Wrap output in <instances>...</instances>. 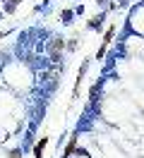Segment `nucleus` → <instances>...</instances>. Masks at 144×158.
Listing matches in <instances>:
<instances>
[{
    "instance_id": "obj_1",
    "label": "nucleus",
    "mask_w": 144,
    "mask_h": 158,
    "mask_svg": "<svg viewBox=\"0 0 144 158\" xmlns=\"http://www.w3.org/2000/svg\"><path fill=\"white\" fill-rule=\"evenodd\" d=\"M113 34H115V27H111V29L106 31V36H103V43H101V48H98V53H96V60H101L106 55V48H108V43L113 41Z\"/></svg>"
},
{
    "instance_id": "obj_2",
    "label": "nucleus",
    "mask_w": 144,
    "mask_h": 158,
    "mask_svg": "<svg viewBox=\"0 0 144 158\" xmlns=\"http://www.w3.org/2000/svg\"><path fill=\"white\" fill-rule=\"evenodd\" d=\"M46 144H48V137L38 139V144L34 146V158H43V148H46Z\"/></svg>"
},
{
    "instance_id": "obj_3",
    "label": "nucleus",
    "mask_w": 144,
    "mask_h": 158,
    "mask_svg": "<svg viewBox=\"0 0 144 158\" xmlns=\"http://www.w3.org/2000/svg\"><path fill=\"white\" fill-rule=\"evenodd\" d=\"M75 146H77V134H72L70 144L65 146V153H63V158H70V156H72V153H75Z\"/></svg>"
},
{
    "instance_id": "obj_4",
    "label": "nucleus",
    "mask_w": 144,
    "mask_h": 158,
    "mask_svg": "<svg viewBox=\"0 0 144 158\" xmlns=\"http://www.w3.org/2000/svg\"><path fill=\"white\" fill-rule=\"evenodd\" d=\"M101 22H103V15H96L94 19L89 22V27H91V29H98V27H101Z\"/></svg>"
},
{
    "instance_id": "obj_5",
    "label": "nucleus",
    "mask_w": 144,
    "mask_h": 158,
    "mask_svg": "<svg viewBox=\"0 0 144 158\" xmlns=\"http://www.w3.org/2000/svg\"><path fill=\"white\" fill-rule=\"evenodd\" d=\"M10 158H22V153H19V151H12V153H10Z\"/></svg>"
},
{
    "instance_id": "obj_6",
    "label": "nucleus",
    "mask_w": 144,
    "mask_h": 158,
    "mask_svg": "<svg viewBox=\"0 0 144 158\" xmlns=\"http://www.w3.org/2000/svg\"><path fill=\"white\" fill-rule=\"evenodd\" d=\"M101 2H103V0H101Z\"/></svg>"
}]
</instances>
